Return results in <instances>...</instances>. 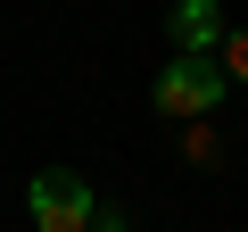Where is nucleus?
Here are the masks:
<instances>
[{
  "mask_svg": "<svg viewBox=\"0 0 248 232\" xmlns=\"http://www.w3.org/2000/svg\"><path fill=\"white\" fill-rule=\"evenodd\" d=\"M25 215H33V232H91L99 224V199H91V182L75 166H42L25 182Z\"/></svg>",
  "mask_w": 248,
  "mask_h": 232,
  "instance_id": "f257e3e1",
  "label": "nucleus"
},
{
  "mask_svg": "<svg viewBox=\"0 0 248 232\" xmlns=\"http://www.w3.org/2000/svg\"><path fill=\"white\" fill-rule=\"evenodd\" d=\"M223 91H232V75L215 66V58H174V66H157V116H174V125H199V116H215L223 108Z\"/></svg>",
  "mask_w": 248,
  "mask_h": 232,
  "instance_id": "f03ea898",
  "label": "nucleus"
},
{
  "mask_svg": "<svg viewBox=\"0 0 248 232\" xmlns=\"http://www.w3.org/2000/svg\"><path fill=\"white\" fill-rule=\"evenodd\" d=\"M223 9H215V0H174V9H166V42H174V58H215L223 50Z\"/></svg>",
  "mask_w": 248,
  "mask_h": 232,
  "instance_id": "7ed1b4c3",
  "label": "nucleus"
},
{
  "mask_svg": "<svg viewBox=\"0 0 248 232\" xmlns=\"http://www.w3.org/2000/svg\"><path fill=\"white\" fill-rule=\"evenodd\" d=\"M215 66H223L232 83H248V25H232V33H223V50H215Z\"/></svg>",
  "mask_w": 248,
  "mask_h": 232,
  "instance_id": "20e7f679",
  "label": "nucleus"
},
{
  "mask_svg": "<svg viewBox=\"0 0 248 232\" xmlns=\"http://www.w3.org/2000/svg\"><path fill=\"white\" fill-rule=\"evenodd\" d=\"M91 232H124V215H116V207H99V224H91Z\"/></svg>",
  "mask_w": 248,
  "mask_h": 232,
  "instance_id": "39448f33",
  "label": "nucleus"
}]
</instances>
